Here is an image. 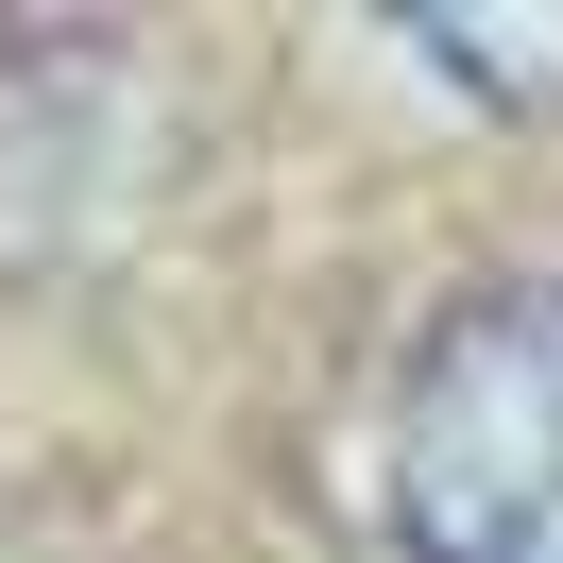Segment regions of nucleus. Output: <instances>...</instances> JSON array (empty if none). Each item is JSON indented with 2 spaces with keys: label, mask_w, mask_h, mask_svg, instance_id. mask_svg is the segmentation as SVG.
Returning <instances> with one entry per match:
<instances>
[{
  "label": "nucleus",
  "mask_w": 563,
  "mask_h": 563,
  "mask_svg": "<svg viewBox=\"0 0 563 563\" xmlns=\"http://www.w3.org/2000/svg\"><path fill=\"white\" fill-rule=\"evenodd\" d=\"M393 563H563V274L478 290L376 444Z\"/></svg>",
  "instance_id": "1"
}]
</instances>
